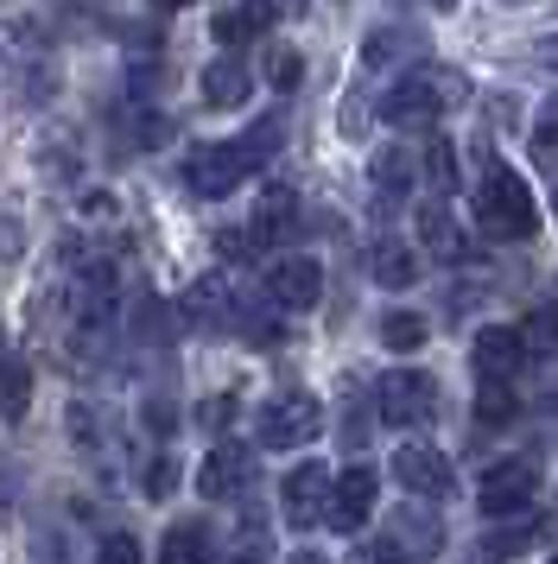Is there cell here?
I'll return each mask as SVG.
<instances>
[{"instance_id": "cell-1", "label": "cell", "mask_w": 558, "mask_h": 564, "mask_svg": "<svg viewBox=\"0 0 558 564\" xmlns=\"http://www.w3.org/2000/svg\"><path fill=\"white\" fill-rule=\"evenodd\" d=\"M273 140H279V121H260V128L242 133V140H216V147L191 153L184 184H191L197 197H228V191L254 172V165H267V147H273Z\"/></svg>"}, {"instance_id": "cell-2", "label": "cell", "mask_w": 558, "mask_h": 564, "mask_svg": "<svg viewBox=\"0 0 558 564\" xmlns=\"http://www.w3.org/2000/svg\"><path fill=\"white\" fill-rule=\"evenodd\" d=\"M470 96V83L457 77V70H438V64H426V70H412V77H400L394 89H387V102H380V121H394V128H431L444 108H457Z\"/></svg>"}, {"instance_id": "cell-3", "label": "cell", "mask_w": 558, "mask_h": 564, "mask_svg": "<svg viewBox=\"0 0 558 564\" xmlns=\"http://www.w3.org/2000/svg\"><path fill=\"white\" fill-rule=\"evenodd\" d=\"M476 223L495 241H527L533 229H539V209H533V191H527V178H514V172H489L482 178V191H476Z\"/></svg>"}, {"instance_id": "cell-4", "label": "cell", "mask_w": 558, "mask_h": 564, "mask_svg": "<svg viewBox=\"0 0 558 564\" xmlns=\"http://www.w3.org/2000/svg\"><path fill=\"white\" fill-rule=\"evenodd\" d=\"M318 432H324V406H318V393H304V387L273 393V400L260 406V419H254V437H260L267 451H304Z\"/></svg>"}, {"instance_id": "cell-5", "label": "cell", "mask_w": 558, "mask_h": 564, "mask_svg": "<svg viewBox=\"0 0 558 564\" xmlns=\"http://www.w3.org/2000/svg\"><path fill=\"white\" fill-rule=\"evenodd\" d=\"M375 406L387 425H431L438 419V381L426 368H387L375 381Z\"/></svg>"}, {"instance_id": "cell-6", "label": "cell", "mask_w": 558, "mask_h": 564, "mask_svg": "<svg viewBox=\"0 0 558 564\" xmlns=\"http://www.w3.org/2000/svg\"><path fill=\"white\" fill-rule=\"evenodd\" d=\"M438 545H444V527H438V513L431 508H400L394 513V527L380 539V564H426L438 558Z\"/></svg>"}, {"instance_id": "cell-7", "label": "cell", "mask_w": 558, "mask_h": 564, "mask_svg": "<svg viewBox=\"0 0 558 564\" xmlns=\"http://www.w3.org/2000/svg\"><path fill=\"white\" fill-rule=\"evenodd\" d=\"M482 513H527L533 508V495H539V469H533L527 457H507V463H495L489 476H482Z\"/></svg>"}, {"instance_id": "cell-8", "label": "cell", "mask_w": 558, "mask_h": 564, "mask_svg": "<svg viewBox=\"0 0 558 564\" xmlns=\"http://www.w3.org/2000/svg\"><path fill=\"white\" fill-rule=\"evenodd\" d=\"M267 299H273L279 311H311L318 299H324V267L311 254H286L267 267Z\"/></svg>"}, {"instance_id": "cell-9", "label": "cell", "mask_w": 558, "mask_h": 564, "mask_svg": "<svg viewBox=\"0 0 558 564\" xmlns=\"http://www.w3.org/2000/svg\"><path fill=\"white\" fill-rule=\"evenodd\" d=\"M375 469L368 463H350L343 476H336V488H330V513L324 527H336V533H362L368 527V513H375Z\"/></svg>"}, {"instance_id": "cell-10", "label": "cell", "mask_w": 558, "mask_h": 564, "mask_svg": "<svg viewBox=\"0 0 558 564\" xmlns=\"http://www.w3.org/2000/svg\"><path fill=\"white\" fill-rule=\"evenodd\" d=\"M394 476H400L406 495H426V501H444L457 488V469L444 451H431V444H406L400 457H394Z\"/></svg>"}, {"instance_id": "cell-11", "label": "cell", "mask_w": 558, "mask_h": 564, "mask_svg": "<svg viewBox=\"0 0 558 564\" xmlns=\"http://www.w3.org/2000/svg\"><path fill=\"white\" fill-rule=\"evenodd\" d=\"M330 488H336V482H330L324 463H299V469L286 476V488H279L286 520H292V527H318V520L330 513Z\"/></svg>"}, {"instance_id": "cell-12", "label": "cell", "mask_w": 558, "mask_h": 564, "mask_svg": "<svg viewBox=\"0 0 558 564\" xmlns=\"http://www.w3.org/2000/svg\"><path fill=\"white\" fill-rule=\"evenodd\" d=\"M248 482H254V457H248V451H235V444L210 451L203 469H197V495H203V501H235Z\"/></svg>"}, {"instance_id": "cell-13", "label": "cell", "mask_w": 558, "mask_h": 564, "mask_svg": "<svg viewBox=\"0 0 558 564\" xmlns=\"http://www.w3.org/2000/svg\"><path fill=\"white\" fill-rule=\"evenodd\" d=\"M521 361H527V343H521V330L489 324V330L476 336V375H482V381H514V375H521Z\"/></svg>"}, {"instance_id": "cell-14", "label": "cell", "mask_w": 558, "mask_h": 564, "mask_svg": "<svg viewBox=\"0 0 558 564\" xmlns=\"http://www.w3.org/2000/svg\"><path fill=\"white\" fill-rule=\"evenodd\" d=\"M292 229H299V197H292V191H267V197L254 204L248 241H254V248H286Z\"/></svg>"}, {"instance_id": "cell-15", "label": "cell", "mask_w": 558, "mask_h": 564, "mask_svg": "<svg viewBox=\"0 0 558 564\" xmlns=\"http://www.w3.org/2000/svg\"><path fill=\"white\" fill-rule=\"evenodd\" d=\"M273 20H279V7L273 0H235V7H223L216 13V45H254L260 32H273Z\"/></svg>"}, {"instance_id": "cell-16", "label": "cell", "mask_w": 558, "mask_h": 564, "mask_svg": "<svg viewBox=\"0 0 558 564\" xmlns=\"http://www.w3.org/2000/svg\"><path fill=\"white\" fill-rule=\"evenodd\" d=\"M419 248L457 267V260H470V235L457 229V216L444 204H426V209H419Z\"/></svg>"}, {"instance_id": "cell-17", "label": "cell", "mask_w": 558, "mask_h": 564, "mask_svg": "<svg viewBox=\"0 0 558 564\" xmlns=\"http://www.w3.org/2000/svg\"><path fill=\"white\" fill-rule=\"evenodd\" d=\"M254 96V70L242 57H216V64H203V102L210 108H242Z\"/></svg>"}, {"instance_id": "cell-18", "label": "cell", "mask_w": 558, "mask_h": 564, "mask_svg": "<svg viewBox=\"0 0 558 564\" xmlns=\"http://www.w3.org/2000/svg\"><path fill=\"white\" fill-rule=\"evenodd\" d=\"M419 184V159L406 153V147H380L375 153V191L380 197H406Z\"/></svg>"}, {"instance_id": "cell-19", "label": "cell", "mask_w": 558, "mask_h": 564, "mask_svg": "<svg viewBox=\"0 0 558 564\" xmlns=\"http://www.w3.org/2000/svg\"><path fill=\"white\" fill-rule=\"evenodd\" d=\"M159 564H210V527L203 520H178L165 545H159Z\"/></svg>"}, {"instance_id": "cell-20", "label": "cell", "mask_w": 558, "mask_h": 564, "mask_svg": "<svg viewBox=\"0 0 558 564\" xmlns=\"http://www.w3.org/2000/svg\"><path fill=\"white\" fill-rule=\"evenodd\" d=\"M368 273H375L380 285L406 292V285L419 280V260L406 254V241H375V254H368Z\"/></svg>"}, {"instance_id": "cell-21", "label": "cell", "mask_w": 558, "mask_h": 564, "mask_svg": "<svg viewBox=\"0 0 558 564\" xmlns=\"http://www.w3.org/2000/svg\"><path fill=\"white\" fill-rule=\"evenodd\" d=\"M25 406H32V368L0 361V419H25Z\"/></svg>"}, {"instance_id": "cell-22", "label": "cell", "mask_w": 558, "mask_h": 564, "mask_svg": "<svg viewBox=\"0 0 558 564\" xmlns=\"http://www.w3.org/2000/svg\"><path fill=\"white\" fill-rule=\"evenodd\" d=\"M521 343H527V356H558V305H533Z\"/></svg>"}, {"instance_id": "cell-23", "label": "cell", "mask_w": 558, "mask_h": 564, "mask_svg": "<svg viewBox=\"0 0 558 564\" xmlns=\"http://www.w3.org/2000/svg\"><path fill=\"white\" fill-rule=\"evenodd\" d=\"M476 419H482V425H507V419H514V387H507V381H482Z\"/></svg>"}, {"instance_id": "cell-24", "label": "cell", "mask_w": 558, "mask_h": 564, "mask_svg": "<svg viewBox=\"0 0 558 564\" xmlns=\"http://www.w3.org/2000/svg\"><path fill=\"white\" fill-rule=\"evenodd\" d=\"M380 343H387V349H419V343H426V317H412V311H394V317L380 324Z\"/></svg>"}, {"instance_id": "cell-25", "label": "cell", "mask_w": 558, "mask_h": 564, "mask_svg": "<svg viewBox=\"0 0 558 564\" xmlns=\"http://www.w3.org/2000/svg\"><path fill=\"white\" fill-rule=\"evenodd\" d=\"M267 83H273L279 96H292V89L304 83V57L299 52H273L267 57Z\"/></svg>"}, {"instance_id": "cell-26", "label": "cell", "mask_w": 558, "mask_h": 564, "mask_svg": "<svg viewBox=\"0 0 558 564\" xmlns=\"http://www.w3.org/2000/svg\"><path fill=\"white\" fill-rule=\"evenodd\" d=\"M533 539H539V527H533V520H521V527H507V533L489 539V558H514V552H527Z\"/></svg>"}, {"instance_id": "cell-27", "label": "cell", "mask_w": 558, "mask_h": 564, "mask_svg": "<svg viewBox=\"0 0 558 564\" xmlns=\"http://www.w3.org/2000/svg\"><path fill=\"white\" fill-rule=\"evenodd\" d=\"M96 564H140V539L133 533H108L101 539V552H96Z\"/></svg>"}, {"instance_id": "cell-28", "label": "cell", "mask_w": 558, "mask_h": 564, "mask_svg": "<svg viewBox=\"0 0 558 564\" xmlns=\"http://www.w3.org/2000/svg\"><path fill=\"white\" fill-rule=\"evenodd\" d=\"M426 172H431L438 184L457 178V159H451V147H444V140H431V147H426Z\"/></svg>"}, {"instance_id": "cell-29", "label": "cell", "mask_w": 558, "mask_h": 564, "mask_svg": "<svg viewBox=\"0 0 558 564\" xmlns=\"http://www.w3.org/2000/svg\"><path fill=\"white\" fill-rule=\"evenodd\" d=\"M533 140H539V147H552V140H558V96L539 108V121H533Z\"/></svg>"}, {"instance_id": "cell-30", "label": "cell", "mask_w": 558, "mask_h": 564, "mask_svg": "<svg viewBox=\"0 0 558 564\" xmlns=\"http://www.w3.org/2000/svg\"><path fill=\"white\" fill-rule=\"evenodd\" d=\"M147 488H152V495H165V488H172V463H165V457L152 463V476H147Z\"/></svg>"}, {"instance_id": "cell-31", "label": "cell", "mask_w": 558, "mask_h": 564, "mask_svg": "<svg viewBox=\"0 0 558 564\" xmlns=\"http://www.w3.org/2000/svg\"><path fill=\"white\" fill-rule=\"evenodd\" d=\"M228 564H267V558H260V545H248V552H235Z\"/></svg>"}, {"instance_id": "cell-32", "label": "cell", "mask_w": 558, "mask_h": 564, "mask_svg": "<svg viewBox=\"0 0 558 564\" xmlns=\"http://www.w3.org/2000/svg\"><path fill=\"white\" fill-rule=\"evenodd\" d=\"M292 564H330V558H318V552H292Z\"/></svg>"}, {"instance_id": "cell-33", "label": "cell", "mask_w": 558, "mask_h": 564, "mask_svg": "<svg viewBox=\"0 0 558 564\" xmlns=\"http://www.w3.org/2000/svg\"><path fill=\"white\" fill-rule=\"evenodd\" d=\"M546 165H552V204H558V153H546Z\"/></svg>"}, {"instance_id": "cell-34", "label": "cell", "mask_w": 558, "mask_h": 564, "mask_svg": "<svg viewBox=\"0 0 558 564\" xmlns=\"http://www.w3.org/2000/svg\"><path fill=\"white\" fill-rule=\"evenodd\" d=\"M159 7H191V0H159Z\"/></svg>"}, {"instance_id": "cell-35", "label": "cell", "mask_w": 558, "mask_h": 564, "mask_svg": "<svg viewBox=\"0 0 558 564\" xmlns=\"http://www.w3.org/2000/svg\"><path fill=\"white\" fill-rule=\"evenodd\" d=\"M546 564H558V552H552V558H546Z\"/></svg>"}, {"instance_id": "cell-36", "label": "cell", "mask_w": 558, "mask_h": 564, "mask_svg": "<svg viewBox=\"0 0 558 564\" xmlns=\"http://www.w3.org/2000/svg\"><path fill=\"white\" fill-rule=\"evenodd\" d=\"M438 7H451V0H438Z\"/></svg>"}]
</instances>
